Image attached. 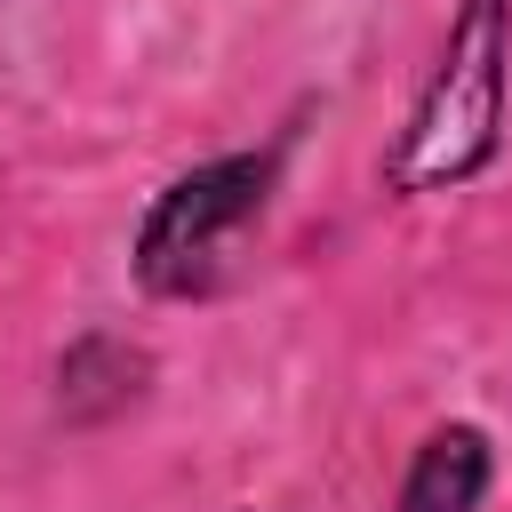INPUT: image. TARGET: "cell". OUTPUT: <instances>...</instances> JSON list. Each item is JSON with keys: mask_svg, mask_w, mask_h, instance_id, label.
<instances>
[{"mask_svg": "<svg viewBox=\"0 0 512 512\" xmlns=\"http://www.w3.org/2000/svg\"><path fill=\"white\" fill-rule=\"evenodd\" d=\"M136 384H144V352L128 344V336H80L64 360H56V408L64 416H112V408H128L136 400Z\"/></svg>", "mask_w": 512, "mask_h": 512, "instance_id": "cell-4", "label": "cell"}, {"mask_svg": "<svg viewBox=\"0 0 512 512\" xmlns=\"http://www.w3.org/2000/svg\"><path fill=\"white\" fill-rule=\"evenodd\" d=\"M488 480H496V448H488L480 424L456 416V424H432L416 440V456H408V472H400L384 512H480Z\"/></svg>", "mask_w": 512, "mask_h": 512, "instance_id": "cell-3", "label": "cell"}, {"mask_svg": "<svg viewBox=\"0 0 512 512\" xmlns=\"http://www.w3.org/2000/svg\"><path fill=\"white\" fill-rule=\"evenodd\" d=\"M280 192V144L264 152H224V160H200L184 176H168L144 216H136V240H128V272L144 296L160 304H200L216 296L248 240L264 232V208Z\"/></svg>", "mask_w": 512, "mask_h": 512, "instance_id": "cell-2", "label": "cell"}, {"mask_svg": "<svg viewBox=\"0 0 512 512\" xmlns=\"http://www.w3.org/2000/svg\"><path fill=\"white\" fill-rule=\"evenodd\" d=\"M504 112H512V0H456L432 72L408 96V120L376 160L384 192L392 200L464 192L480 168H496Z\"/></svg>", "mask_w": 512, "mask_h": 512, "instance_id": "cell-1", "label": "cell"}]
</instances>
